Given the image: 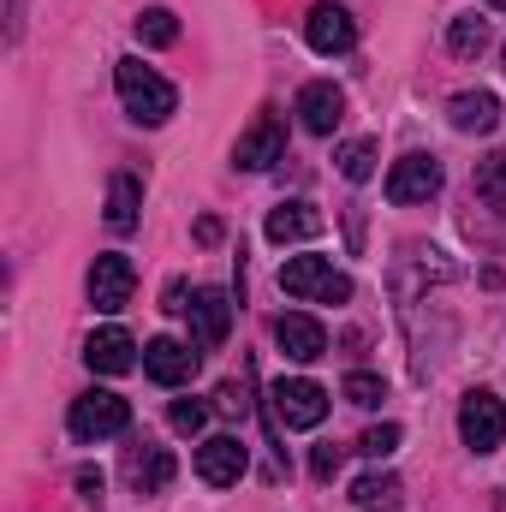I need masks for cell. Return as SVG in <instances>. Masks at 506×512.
Instances as JSON below:
<instances>
[{
  "label": "cell",
  "mask_w": 506,
  "mask_h": 512,
  "mask_svg": "<svg viewBox=\"0 0 506 512\" xmlns=\"http://www.w3.org/2000/svg\"><path fill=\"white\" fill-rule=\"evenodd\" d=\"M167 423H173L179 435H197V429L209 423V405H203V399H173V411H167Z\"/></svg>",
  "instance_id": "26"
},
{
  "label": "cell",
  "mask_w": 506,
  "mask_h": 512,
  "mask_svg": "<svg viewBox=\"0 0 506 512\" xmlns=\"http://www.w3.org/2000/svg\"><path fill=\"white\" fill-rule=\"evenodd\" d=\"M298 120H304V131L328 137V131L346 120V90H340V84H328V78L304 84V90H298Z\"/></svg>",
  "instance_id": "13"
},
{
  "label": "cell",
  "mask_w": 506,
  "mask_h": 512,
  "mask_svg": "<svg viewBox=\"0 0 506 512\" xmlns=\"http://www.w3.org/2000/svg\"><path fill=\"white\" fill-rule=\"evenodd\" d=\"M274 423H286V429H316L322 417H328V387L304 382V376H292V382H274Z\"/></svg>",
  "instance_id": "5"
},
{
  "label": "cell",
  "mask_w": 506,
  "mask_h": 512,
  "mask_svg": "<svg viewBox=\"0 0 506 512\" xmlns=\"http://www.w3.org/2000/svg\"><path fill=\"white\" fill-rule=\"evenodd\" d=\"M137 42H149V48H173V42H179V18H173L167 6H143V12H137Z\"/></svg>",
  "instance_id": "23"
},
{
  "label": "cell",
  "mask_w": 506,
  "mask_h": 512,
  "mask_svg": "<svg viewBox=\"0 0 506 512\" xmlns=\"http://www.w3.org/2000/svg\"><path fill=\"white\" fill-rule=\"evenodd\" d=\"M215 405H221L227 417H239V411H245V387H239V382H221V393H215Z\"/></svg>",
  "instance_id": "29"
},
{
  "label": "cell",
  "mask_w": 506,
  "mask_h": 512,
  "mask_svg": "<svg viewBox=\"0 0 506 512\" xmlns=\"http://www.w3.org/2000/svg\"><path fill=\"white\" fill-rule=\"evenodd\" d=\"M137 221H143V185H137V173H114L108 179V227L131 233Z\"/></svg>",
  "instance_id": "19"
},
{
  "label": "cell",
  "mask_w": 506,
  "mask_h": 512,
  "mask_svg": "<svg viewBox=\"0 0 506 512\" xmlns=\"http://www.w3.org/2000/svg\"><path fill=\"white\" fill-rule=\"evenodd\" d=\"M447 120H453V131H471V137H483V131L501 126V102H495L489 90H459V96L447 102Z\"/></svg>",
  "instance_id": "17"
},
{
  "label": "cell",
  "mask_w": 506,
  "mask_h": 512,
  "mask_svg": "<svg viewBox=\"0 0 506 512\" xmlns=\"http://www.w3.org/2000/svg\"><path fill=\"white\" fill-rule=\"evenodd\" d=\"M173 471H179V465H173V453H167V447H155V441H137V447L126 453V477H131V489H137V495H161V489L173 483Z\"/></svg>",
  "instance_id": "14"
},
{
  "label": "cell",
  "mask_w": 506,
  "mask_h": 512,
  "mask_svg": "<svg viewBox=\"0 0 506 512\" xmlns=\"http://www.w3.org/2000/svg\"><path fill=\"white\" fill-rule=\"evenodd\" d=\"M18 18H24V0H12V30H18Z\"/></svg>",
  "instance_id": "32"
},
{
  "label": "cell",
  "mask_w": 506,
  "mask_h": 512,
  "mask_svg": "<svg viewBox=\"0 0 506 512\" xmlns=\"http://www.w3.org/2000/svg\"><path fill=\"white\" fill-rule=\"evenodd\" d=\"M399 477L393 471H370V477H358V489H352V501H358V512H393L399 507Z\"/></svg>",
  "instance_id": "20"
},
{
  "label": "cell",
  "mask_w": 506,
  "mask_h": 512,
  "mask_svg": "<svg viewBox=\"0 0 506 512\" xmlns=\"http://www.w3.org/2000/svg\"><path fill=\"white\" fill-rule=\"evenodd\" d=\"M376 137H352V143H340V149H334V161H340V173H346V179H352V185H364V179H370V173H376Z\"/></svg>",
  "instance_id": "22"
},
{
  "label": "cell",
  "mask_w": 506,
  "mask_h": 512,
  "mask_svg": "<svg viewBox=\"0 0 506 512\" xmlns=\"http://www.w3.org/2000/svg\"><path fill=\"white\" fill-rule=\"evenodd\" d=\"M197 364H203V352L197 346H185V340H173V334H161V340H149L143 346V370H149V382L161 387H179L197 376Z\"/></svg>",
  "instance_id": "11"
},
{
  "label": "cell",
  "mask_w": 506,
  "mask_h": 512,
  "mask_svg": "<svg viewBox=\"0 0 506 512\" xmlns=\"http://www.w3.org/2000/svg\"><path fill=\"white\" fill-rule=\"evenodd\" d=\"M346 399L370 411V405H381V399H387V387H381V376H370V370H352V376H346Z\"/></svg>",
  "instance_id": "25"
},
{
  "label": "cell",
  "mask_w": 506,
  "mask_h": 512,
  "mask_svg": "<svg viewBox=\"0 0 506 512\" xmlns=\"http://www.w3.org/2000/svg\"><path fill=\"white\" fill-rule=\"evenodd\" d=\"M114 84H120V102H126V114L137 126H167L173 108H179V90H173L161 72H149L143 60H120Z\"/></svg>",
  "instance_id": "1"
},
{
  "label": "cell",
  "mask_w": 506,
  "mask_h": 512,
  "mask_svg": "<svg viewBox=\"0 0 506 512\" xmlns=\"http://www.w3.org/2000/svg\"><path fill=\"white\" fill-rule=\"evenodd\" d=\"M441 191V161L435 155H399L387 167V203H429Z\"/></svg>",
  "instance_id": "7"
},
{
  "label": "cell",
  "mask_w": 506,
  "mask_h": 512,
  "mask_svg": "<svg viewBox=\"0 0 506 512\" xmlns=\"http://www.w3.org/2000/svg\"><path fill=\"white\" fill-rule=\"evenodd\" d=\"M215 239H221V221H215V215H203V221H197V245H215Z\"/></svg>",
  "instance_id": "30"
},
{
  "label": "cell",
  "mask_w": 506,
  "mask_h": 512,
  "mask_svg": "<svg viewBox=\"0 0 506 512\" xmlns=\"http://www.w3.org/2000/svg\"><path fill=\"white\" fill-rule=\"evenodd\" d=\"M274 346H280L292 364H316V358H328V328H322L316 316H304V310H286V316L274 322Z\"/></svg>",
  "instance_id": "12"
},
{
  "label": "cell",
  "mask_w": 506,
  "mask_h": 512,
  "mask_svg": "<svg viewBox=\"0 0 506 512\" xmlns=\"http://www.w3.org/2000/svg\"><path fill=\"white\" fill-rule=\"evenodd\" d=\"M489 6H501V12H506V0H489Z\"/></svg>",
  "instance_id": "33"
},
{
  "label": "cell",
  "mask_w": 506,
  "mask_h": 512,
  "mask_svg": "<svg viewBox=\"0 0 506 512\" xmlns=\"http://www.w3.org/2000/svg\"><path fill=\"white\" fill-rule=\"evenodd\" d=\"M185 316H191V346L197 352H215L227 340V328H233V298L215 292V286H203V292H191Z\"/></svg>",
  "instance_id": "8"
},
{
  "label": "cell",
  "mask_w": 506,
  "mask_h": 512,
  "mask_svg": "<svg viewBox=\"0 0 506 512\" xmlns=\"http://www.w3.org/2000/svg\"><path fill=\"white\" fill-rule=\"evenodd\" d=\"M334 471H340V447L328 441V447H316V453H310V477H322V483H328Z\"/></svg>",
  "instance_id": "28"
},
{
  "label": "cell",
  "mask_w": 506,
  "mask_h": 512,
  "mask_svg": "<svg viewBox=\"0 0 506 512\" xmlns=\"http://www.w3.org/2000/svg\"><path fill=\"white\" fill-rule=\"evenodd\" d=\"M322 233V209L316 203H280L274 215H268V239L274 245H304V239H316Z\"/></svg>",
  "instance_id": "18"
},
{
  "label": "cell",
  "mask_w": 506,
  "mask_h": 512,
  "mask_svg": "<svg viewBox=\"0 0 506 512\" xmlns=\"http://www.w3.org/2000/svg\"><path fill=\"white\" fill-rule=\"evenodd\" d=\"M131 292H137V268H131V256L108 251V256L90 262V304H96V310H108V316L126 310Z\"/></svg>",
  "instance_id": "6"
},
{
  "label": "cell",
  "mask_w": 506,
  "mask_h": 512,
  "mask_svg": "<svg viewBox=\"0 0 506 512\" xmlns=\"http://www.w3.org/2000/svg\"><path fill=\"white\" fill-rule=\"evenodd\" d=\"M459 435L471 453H495L506 441V405L489 393V387H471L465 405H459Z\"/></svg>",
  "instance_id": "4"
},
{
  "label": "cell",
  "mask_w": 506,
  "mask_h": 512,
  "mask_svg": "<svg viewBox=\"0 0 506 512\" xmlns=\"http://www.w3.org/2000/svg\"><path fill=\"white\" fill-rule=\"evenodd\" d=\"M131 423V405L120 393H108V387H90V393H78L72 399V411H66V429L78 435V441H108V435H126Z\"/></svg>",
  "instance_id": "3"
},
{
  "label": "cell",
  "mask_w": 506,
  "mask_h": 512,
  "mask_svg": "<svg viewBox=\"0 0 506 512\" xmlns=\"http://www.w3.org/2000/svg\"><path fill=\"white\" fill-rule=\"evenodd\" d=\"M393 447H399V423H376V429L358 435V453H364V459H387Z\"/></svg>",
  "instance_id": "27"
},
{
  "label": "cell",
  "mask_w": 506,
  "mask_h": 512,
  "mask_svg": "<svg viewBox=\"0 0 506 512\" xmlns=\"http://www.w3.org/2000/svg\"><path fill=\"white\" fill-rule=\"evenodd\" d=\"M280 292L298 304H346L352 280L328 256H292V262H280Z\"/></svg>",
  "instance_id": "2"
},
{
  "label": "cell",
  "mask_w": 506,
  "mask_h": 512,
  "mask_svg": "<svg viewBox=\"0 0 506 512\" xmlns=\"http://www.w3.org/2000/svg\"><path fill=\"white\" fill-rule=\"evenodd\" d=\"M447 48H453L459 60H477V54L489 48V18H477V12H471V18H453V24H447Z\"/></svg>",
  "instance_id": "21"
},
{
  "label": "cell",
  "mask_w": 506,
  "mask_h": 512,
  "mask_svg": "<svg viewBox=\"0 0 506 512\" xmlns=\"http://www.w3.org/2000/svg\"><path fill=\"white\" fill-rule=\"evenodd\" d=\"M477 197H483L489 209H501V215H506V149H501V155H489V161L477 167Z\"/></svg>",
  "instance_id": "24"
},
{
  "label": "cell",
  "mask_w": 506,
  "mask_h": 512,
  "mask_svg": "<svg viewBox=\"0 0 506 512\" xmlns=\"http://www.w3.org/2000/svg\"><path fill=\"white\" fill-rule=\"evenodd\" d=\"M245 465H251V453H245L239 435H209V441L197 447V477H203L209 489H233V483L245 477Z\"/></svg>",
  "instance_id": "9"
},
{
  "label": "cell",
  "mask_w": 506,
  "mask_h": 512,
  "mask_svg": "<svg viewBox=\"0 0 506 512\" xmlns=\"http://www.w3.org/2000/svg\"><path fill=\"white\" fill-rule=\"evenodd\" d=\"M304 36H310L316 54H346V48L358 42V24H352L346 6H316V12L304 18Z\"/></svg>",
  "instance_id": "15"
},
{
  "label": "cell",
  "mask_w": 506,
  "mask_h": 512,
  "mask_svg": "<svg viewBox=\"0 0 506 512\" xmlns=\"http://www.w3.org/2000/svg\"><path fill=\"white\" fill-rule=\"evenodd\" d=\"M84 364L96 376H126V370H137V340H131L126 328H102V334H90Z\"/></svg>",
  "instance_id": "16"
},
{
  "label": "cell",
  "mask_w": 506,
  "mask_h": 512,
  "mask_svg": "<svg viewBox=\"0 0 506 512\" xmlns=\"http://www.w3.org/2000/svg\"><path fill=\"white\" fill-rule=\"evenodd\" d=\"M286 155V120L274 114V108H262L251 120V131L239 137V149H233V161L239 167H251V173H262V167H274Z\"/></svg>",
  "instance_id": "10"
},
{
  "label": "cell",
  "mask_w": 506,
  "mask_h": 512,
  "mask_svg": "<svg viewBox=\"0 0 506 512\" xmlns=\"http://www.w3.org/2000/svg\"><path fill=\"white\" fill-rule=\"evenodd\" d=\"M78 489H84V501H96L102 495V471H78Z\"/></svg>",
  "instance_id": "31"
}]
</instances>
